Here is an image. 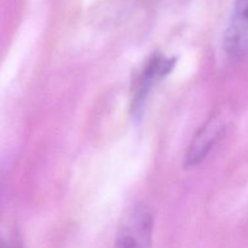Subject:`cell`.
I'll return each mask as SVG.
<instances>
[{"instance_id": "277c9868", "label": "cell", "mask_w": 248, "mask_h": 248, "mask_svg": "<svg viewBox=\"0 0 248 248\" xmlns=\"http://www.w3.org/2000/svg\"><path fill=\"white\" fill-rule=\"evenodd\" d=\"M224 127L225 124L219 115H215L213 118H211L203 125V127H201L186 153V162L188 166L200 164L207 156L213 145L224 133Z\"/></svg>"}, {"instance_id": "5b68a950", "label": "cell", "mask_w": 248, "mask_h": 248, "mask_svg": "<svg viewBox=\"0 0 248 248\" xmlns=\"http://www.w3.org/2000/svg\"><path fill=\"white\" fill-rule=\"evenodd\" d=\"M0 248H10V247L7 246V245L5 244V242H2L1 240H0Z\"/></svg>"}, {"instance_id": "7a4b0ae2", "label": "cell", "mask_w": 248, "mask_h": 248, "mask_svg": "<svg viewBox=\"0 0 248 248\" xmlns=\"http://www.w3.org/2000/svg\"><path fill=\"white\" fill-rule=\"evenodd\" d=\"M176 60L172 57H165L161 53H154L144 63L132 84V107L133 110L138 111L144 104L153 87L161 81L167 74L173 69Z\"/></svg>"}, {"instance_id": "3957f363", "label": "cell", "mask_w": 248, "mask_h": 248, "mask_svg": "<svg viewBox=\"0 0 248 248\" xmlns=\"http://www.w3.org/2000/svg\"><path fill=\"white\" fill-rule=\"evenodd\" d=\"M223 46L232 57L248 55V0H234Z\"/></svg>"}, {"instance_id": "6da1fadb", "label": "cell", "mask_w": 248, "mask_h": 248, "mask_svg": "<svg viewBox=\"0 0 248 248\" xmlns=\"http://www.w3.org/2000/svg\"><path fill=\"white\" fill-rule=\"evenodd\" d=\"M153 225L152 212L147 206H131L119 223L115 248H152Z\"/></svg>"}]
</instances>
